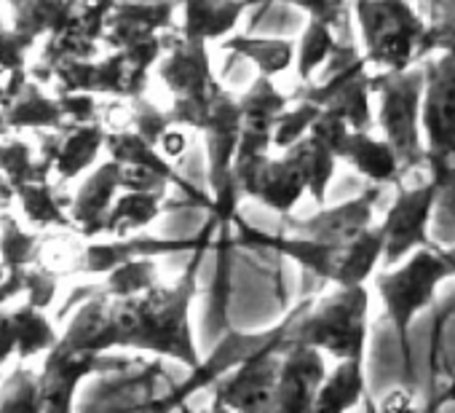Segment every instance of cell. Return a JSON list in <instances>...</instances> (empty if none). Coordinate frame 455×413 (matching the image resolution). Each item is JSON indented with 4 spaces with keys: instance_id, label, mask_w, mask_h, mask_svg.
I'll return each mask as SVG.
<instances>
[{
    "instance_id": "4",
    "label": "cell",
    "mask_w": 455,
    "mask_h": 413,
    "mask_svg": "<svg viewBox=\"0 0 455 413\" xmlns=\"http://www.w3.org/2000/svg\"><path fill=\"white\" fill-rule=\"evenodd\" d=\"M362 57L375 70H404L426 44L428 28L410 0H351Z\"/></svg>"
},
{
    "instance_id": "42",
    "label": "cell",
    "mask_w": 455,
    "mask_h": 413,
    "mask_svg": "<svg viewBox=\"0 0 455 413\" xmlns=\"http://www.w3.org/2000/svg\"><path fill=\"white\" fill-rule=\"evenodd\" d=\"M6 277H9V274H6V269H4V263H0V282H4Z\"/></svg>"
},
{
    "instance_id": "20",
    "label": "cell",
    "mask_w": 455,
    "mask_h": 413,
    "mask_svg": "<svg viewBox=\"0 0 455 413\" xmlns=\"http://www.w3.org/2000/svg\"><path fill=\"white\" fill-rule=\"evenodd\" d=\"M367 389V378H364V357H346V360H335V368L327 370L316 400H314V410L316 413H340V410H351L362 402Z\"/></svg>"
},
{
    "instance_id": "31",
    "label": "cell",
    "mask_w": 455,
    "mask_h": 413,
    "mask_svg": "<svg viewBox=\"0 0 455 413\" xmlns=\"http://www.w3.org/2000/svg\"><path fill=\"white\" fill-rule=\"evenodd\" d=\"M124 105H126V116H124L121 126L137 132L150 145H158L161 134L172 126L169 113L161 110L158 105H153L150 100H145V94L129 97V100H124Z\"/></svg>"
},
{
    "instance_id": "6",
    "label": "cell",
    "mask_w": 455,
    "mask_h": 413,
    "mask_svg": "<svg viewBox=\"0 0 455 413\" xmlns=\"http://www.w3.org/2000/svg\"><path fill=\"white\" fill-rule=\"evenodd\" d=\"M420 134L431 177L455 174V46L423 65Z\"/></svg>"
},
{
    "instance_id": "17",
    "label": "cell",
    "mask_w": 455,
    "mask_h": 413,
    "mask_svg": "<svg viewBox=\"0 0 455 413\" xmlns=\"http://www.w3.org/2000/svg\"><path fill=\"white\" fill-rule=\"evenodd\" d=\"M247 9H252L250 0H185L180 36L204 44L222 41L236 30Z\"/></svg>"
},
{
    "instance_id": "9",
    "label": "cell",
    "mask_w": 455,
    "mask_h": 413,
    "mask_svg": "<svg viewBox=\"0 0 455 413\" xmlns=\"http://www.w3.org/2000/svg\"><path fill=\"white\" fill-rule=\"evenodd\" d=\"M284 338V336H282ZM282 338L263 346L258 354L220 376L209 389H214L212 408L225 410H271V394L279 368V344Z\"/></svg>"
},
{
    "instance_id": "21",
    "label": "cell",
    "mask_w": 455,
    "mask_h": 413,
    "mask_svg": "<svg viewBox=\"0 0 455 413\" xmlns=\"http://www.w3.org/2000/svg\"><path fill=\"white\" fill-rule=\"evenodd\" d=\"M14 201L20 204L22 218L30 229L52 231V229H70L68 204L60 198V190L49 180H30L14 188Z\"/></svg>"
},
{
    "instance_id": "8",
    "label": "cell",
    "mask_w": 455,
    "mask_h": 413,
    "mask_svg": "<svg viewBox=\"0 0 455 413\" xmlns=\"http://www.w3.org/2000/svg\"><path fill=\"white\" fill-rule=\"evenodd\" d=\"M442 180L431 177L423 180L420 185L404 188L402 182L396 185V196L388 206L386 218L380 221L383 229V266L399 263L404 255H410L418 247H428L431 234V218L436 213V198H439Z\"/></svg>"
},
{
    "instance_id": "34",
    "label": "cell",
    "mask_w": 455,
    "mask_h": 413,
    "mask_svg": "<svg viewBox=\"0 0 455 413\" xmlns=\"http://www.w3.org/2000/svg\"><path fill=\"white\" fill-rule=\"evenodd\" d=\"M348 132H351V126L346 124V118H343V116H338L335 110H327V108H322V110H319L316 121H314V124H311V129H308V134H311V137H316L322 145H327L335 156L340 153V148H343V142H346Z\"/></svg>"
},
{
    "instance_id": "3",
    "label": "cell",
    "mask_w": 455,
    "mask_h": 413,
    "mask_svg": "<svg viewBox=\"0 0 455 413\" xmlns=\"http://www.w3.org/2000/svg\"><path fill=\"white\" fill-rule=\"evenodd\" d=\"M444 279H452V266L442 247L428 245L404 255L399 263L372 274L378 298L388 322L396 330L404 368L410 370V330L418 314H423Z\"/></svg>"
},
{
    "instance_id": "39",
    "label": "cell",
    "mask_w": 455,
    "mask_h": 413,
    "mask_svg": "<svg viewBox=\"0 0 455 413\" xmlns=\"http://www.w3.org/2000/svg\"><path fill=\"white\" fill-rule=\"evenodd\" d=\"M12 201H14V185L0 174V210H6Z\"/></svg>"
},
{
    "instance_id": "23",
    "label": "cell",
    "mask_w": 455,
    "mask_h": 413,
    "mask_svg": "<svg viewBox=\"0 0 455 413\" xmlns=\"http://www.w3.org/2000/svg\"><path fill=\"white\" fill-rule=\"evenodd\" d=\"M12 320H14V330H17V357L22 362L46 354L52 346H57L60 341V330L54 325V320L46 314V309L33 306L30 301L9 309Z\"/></svg>"
},
{
    "instance_id": "13",
    "label": "cell",
    "mask_w": 455,
    "mask_h": 413,
    "mask_svg": "<svg viewBox=\"0 0 455 413\" xmlns=\"http://www.w3.org/2000/svg\"><path fill=\"white\" fill-rule=\"evenodd\" d=\"M102 354H78L52 346L38 370V410L65 413L76 408V394L84 378L94 376Z\"/></svg>"
},
{
    "instance_id": "15",
    "label": "cell",
    "mask_w": 455,
    "mask_h": 413,
    "mask_svg": "<svg viewBox=\"0 0 455 413\" xmlns=\"http://www.w3.org/2000/svg\"><path fill=\"white\" fill-rule=\"evenodd\" d=\"M164 41V38H161ZM209 44L190 41L185 36H177L172 46L164 41V52L158 57V78L172 92V97H190L204 94L217 84V76L212 73L209 60Z\"/></svg>"
},
{
    "instance_id": "16",
    "label": "cell",
    "mask_w": 455,
    "mask_h": 413,
    "mask_svg": "<svg viewBox=\"0 0 455 413\" xmlns=\"http://www.w3.org/2000/svg\"><path fill=\"white\" fill-rule=\"evenodd\" d=\"M338 161H346L348 166H354L364 180H370L372 185H399L402 182V164L396 150L391 148V142L380 134H372V129H351Z\"/></svg>"
},
{
    "instance_id": "7",
    "label": "cell",
    "mask_w": 455,
    "mask_h": 413,
    "mask_svg": "<svg viewBox=\"0 0 455 413\" xmlns=\"http://www.w3.org/2000/svg\"><path fill=\"white\" fill-rule=\"evenodd\" d=\"M231 174L242 198H252L276 215H292L300 198L308 193L303 169L290 150H282V156H271L268 150L260 156L234 158Z\"/></svg>"
},
{
    "instance_id": "10",
    "label": "cell",
    "mask_w": 455,
    "mask_h": 413,
    "mask_svg": "<svg viewBox=\"0 0 455 413\" xmlns=\"http://www.w3.org/2000/svg\"><path fill=\"white\" fill-rule=\"evenodd\" d=\"M327 376L324 352L306 344H279V368L271 394V410H314L316 392Z\"/></svg>"
},
{
    "instance_id": "38",
    "label": "cell",
    "mask_w": 455,
    "mask_h": 413,
    "mask_svg": "<svg viewBox=\"0 0 455 413\" xmlns=\"http://www.w3.org/2000/svg\"><path fill=\"white\" fill-rule=\"evenodd\" d=\"M169 161H177V158H182V153L188 150V129H182V126H169L164 134H161V140H158V145H156Z\"/></svg>"
},
{
    "instance_id": "37",
    "label": "cell",
    "mask_w": 455,
    "mask_h": 413,
    "mask_svg": "<svg viewBox=\"0 0 455 413\" xmlns=\"http://www.w3.org/2000/svg\"><path fill=\"white\" fill-rule=\"evenodd\" d=\"M12 357H17V330L9 309H0V376Z\"/></svg>"
},
{
    "instance_id": "22",
    "label": "cell",
    "mask_w": 455,
    "mask_h": 413,
    "mask_svg": "<svg viewBox=\"0 0 455 413\" xmlns=\"http://www.w3.org/2000/svg\"><path fill=\"white\" fill-rule=\"evenodd\" d=\"M225 52L255 65L258 76L276 78L295 62V44L287 38H258V36H228L222 38Z\"/></svg>"
},
{
    "instance_id": "26",
    "label": "cell",
    "mask_w": 455,
    "mask_h": 413,
    "mask_svg": "<svg viewBox=\"0 0 455 413\" xmlns=\"http://www.w3.org/2000/svg\"><path fill=\"white\" fill-rule=\"evenodd\" d=\"M41 237L28 231L22 221L9 215L6 210L0 213V263L6 274H20L28 266H33L41 258Z\"/></svg>"
},
{
    "instance_id": "28",
    "label": "cell",
    "mask_w": 455,
    "mask_h": 413,
    "mask_svg": "<svg viewBox=\"0 0 455 413\" xmlns=\"http://www.w3.org/2000/svg\"><path fill=\"white\" fill-rule=\"evenodd\" d=\"M239 108H242V121H263L271 124L276 121V116L292 102L290 94H282L274 84V78L268 76H258L242 94H236Z\"/></svg>"
},
{
    "instance_id": "2",
    "label": "cell",
    "mask_w": 455,
    "mask_h": 413,
    "mask_svg": "<svg viewBox=\"0 0 455 413\" xmlns=\"http://www.w3.org/2000/svg\"><path fill=\"white\" fill-rule=\"evenodd\" d=\"M370 290L367 285L335 287L330 296L303 301L290 312L282 344H306L335 360L364 357Z\"/></svg>"
},
{
    "instance_id": "18",
    "label": "cell",
    "mask_w": 455,
    "mask_h": 413,
    "mask_svg": "<svg viewBox=\"0 0 455 413\" xmlns=\"http://www.w3.org/2000/svg\"><path fill=\"white\" fill-rule=\"evenodd\" d=\"M383 229L380 223H372L354 239L343 242L335 258V271L330 285L335 287H354L367 285L372 274L378 271V263H383Z\"/></svg>"
},
{
    "instance_id": "11",
    "label": "cell",
    "mask_w": 455,
    "mask_h": 413,
    "mask_svg": "<svg viewBox=\"0 0 455 413\" xmlns=\"http://www.w3.org/2000/svg\"><path fill=\"white\" fill-rule=\"evenodd\" d=\"M105 126L100 121L89 124H62L57 129H41L38 156L60 182H70L84 174L97 156L105 150Z\"/></svg>"
},
{
    "instance_id": "33",
    "label": "cell",
    "mask_w": 455,
    "mask_h": 413,
    "mask_svg": "<svg viewBox=\"0 0 455 413\" xmlns=\"http://www.w3.org/2000/svg\"><path fill=\"white\" fill-rule=\"evenodd\" d=\"M271 4H290L308 14V20H322L338 28L346 17V0H250V6H271Z\"/></svg>"
},
{
    "instance_id": "32",
    "label": "cell",
    "mask_w": 455,
    "mask_h": 413,
    "mask_svg": "<svg viewBox=\"0 0 455 413\" xmlns=\"http://www.w3.org/2000/svg\"><path fill=\"white\" fill-rule=\"evenodd\" d=\"M0 408L38 410V373L17 365L9 376H0Z\"/></svg>"
},
{
    "instance_id": "19",
    "label": "cell",
    "mask_w": 455,
    "mask_h": 413,
    "mask_svg": "<svg viewBox=\"0 0 455 413\" xmlns=\"http://www.w3.org/2000/svg\"><path fill=\"white\" fill-rule=\"evenodd\" d=\"M164 210H166V193L129 190V188H124L116 196L113 206L108 210V218H105V226H102V237H129V234H140Z\"/></svg>"
},
{
    "instance_id": "36",
    "label": "cell",
    "mask_w": 455,
    "mask_h": 413,
    "mask_svg": "<svg viewBox=\"0 0 455 413\" xmlns=\"http://www.w3.org/2000/svg\"><path fill=\"white\" fill-rule=\"evenodd\" d=\"M436 213L444 218V223L450 229V237H452V247H455V174L442 180L439 198H436Z\"/></svg>"
},
{
    "instance_id": "29",
    "label": "cell",
    "mask_w": 455,
    "mask_h": 413,
    "mask_svg": "<svg viewBox=\"0 0 455 413\" xmlns=\"http://www.w3.org/2000/svg\"><path fill=\"white\" fill-rule=\"evenodd\" d=\"M153 261L156 258H132V261L116 266L113 271H108L102 277L100 290L110 298H126V296L153 287L158 282V271H156Z\"/></svg>"
},
{
    "instance_id": "25",
    "label": "cell",
    "mask_w": 455,
    "mask_h": 413,
    "mask_svg": "<svg viewBox=\"0 0 455 413\" xmlns=\"http://www.w3.org/2000/svg\"><path fill=\"white\" fill-rule=\"evenodd\" d=\"M338 36H335V28L330 22H322V20H308L300 41L295 44V70H298V78L300 84L316 78V73L330 62V57L335 54L338 49Z\"/></svg>"
},
{
    "instance_id": "41",
    "label": "cell",
    "mask_w": 455,
    "mask_h": 413,
    "mask_svg": "<svg viewBox=\"0 0 455 413\" xmlns=\"http://www.w3.org/2000/svg\"><path fill=\"white\" fill-rule=\"evenodd\" d=\"M12 129L6 126V121H4V113H0V137H4V134H9Z\"/></svg>"
},
{
    "instance_id": "14",
    "label": "cell",
    "mask_w": 455,
    "mask_h": 413,
    "mask_svg": "<svg viewBox=\"0 0 455 413\" xmlns=\"http://www.w3.org/2000/svg\"><path fill=\"white\" fill-rule=\"evenodd\" d=\"M375 198H378V190L370 188V190H364L348 201H340L335 206L322 204L319 213H314L303 221H292L290 231L300 234V237L319 239V242L343 245L375 223Z\"/></svg>"
},
{
    "instance_id": "30",
    "label": "cell",
    "mask_w": 455,
    "mask_h": 413,
    "mask_svg": "<svg viewBox=\"0 0 455 413\" xmlns=\"http://www.w3.org/2000/svg\"><path fill=\"white\" fill-rule=\"evenodd\" d=\"M319 105L308 102V100H295L276 116L274 129H271V145L276 150H287L290 145H295L298 140H303L311 129V124L319 116Z\"/></svg>"
},
{
    "instance_id": "12",
    "label": "cell",
    "mask_w": 455,
    "mask_h": 413,
    "mask_svg": "<svg viewBox=\"0 0 455 413\" xmlns=\"http://www.w3.org/2000/svg\"><path fill=\"white\" fill-rule=\"evenodd\" d=\"M121 174H124V166L118 161H113V158L102 161L100 166H94L84 177L76 196L68 201L70 229L81 239H100L102 237L108 210L113 206L116 196L124 190Z\"/></svg>"
},
{
    "instance_id": "1",
    "label": "cell",
    "mask_w": 455,
    "mask_h": 413,
    "mask_svg": "<svg viewBox=\"0 0 455 413\" xmlns=\"http://www.w3.org/2000/svg\"><path fill=\"white\" fill-rule=\"evenodd\" d=\"M212 245L196 250V261L174 285L156 282L153 287L110 298V320L116 328V349H134L169 357L188 370L201 360L190 330V306L198 296V263Z\"/></svg>"
},
{
    "instance_id": "35",
    "label": "cell",
    "mask_w": 455,
    "mask_h": 413,
    "mask_svg": "<svg viewBox=\"0 0 455 413\" xmlns=\"http://www.w3.org/2000/svg\"><path fill=\"white\" fill-rule=\"evenodd\" d=\"M60 97V108L65 116V124H89V121H100L97 110V97L94 92H65L57 94Z\"/></svg>"
},
{
    "instance_id": "27",
    "label": "cell",
    "mask_w": 455,
    "mask_h": 413,
    "mask_svg": "<svg viewBox=\"0 0 455 413\" xmlns=\"http://www.w3.org/2000/svg\"><path fill=\"white\" fill-rule=\"evenodd\" d=\"M0 174H4L14 188L30 180H49V166L44 158L14 132L0 137Z\"/></svg>"
},
{
    "instance_id": "5",
    "label": "cell",
    "mask_w": 455,
    "mask_h": 413,
    "mask_svg": "<svg viewBox=\"0 0 455 413\" xmlns=\"http://www.w3.org/2000/svg\"><path fill=\"white\" fill-rule=\"evenodd\" d=\"M372 94L378 97L375 124L391 142L404 172L426 164L420 134V94L423 68L410 65L404 70H375L370 76Z\"/></svg>"
},
{
    "instance_id": "24",
    "label": "cell",
    "mask_w": 455,
    "mask_h": 413,
    "mask_svg": "<svg viewBox=\"0 0 455 413\" xmlns=\"http://www.w3.org/2000/svg\"><path fill=\"white\" fill-rule=\"evenodd\" d=\"M295 161L300 164L303 169V177H306V188H308V196L322 206L327 201V190H330V182L335 177V166H338V156L322 145L316 137L306 134L303 140H298L295 145L287 148Z\"/></svg>"
},
{
    "instance_id": "40",
    "label": "cell",
    "mask_w": 455,
    "mask_h": 413,
    "mask_svg": "<svg viewBox=\"0 0 455 413\" xmlns=\"http://www.w3.org/2000/svg\"><path fill=\"white\" fill-rule=\"evenodd\" d=\"M444 255H447V261L452 266V277H455V247H444Z\"/></svg>"
}]
</instances>
